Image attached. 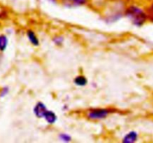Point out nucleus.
I'll return each mask as SVG.
<instances>
[{
  "mask_svg": "<svg viewBox=\"0 0 153 143\" xmlns=\"http://www.w3.org/2000/svg\"><path fill=\"white\" fill-rule=\"evenodd\" d=\"M52 42L57 47H61L64 44L65 37L62 34H55L52 37Z\"/></svg>",
  "mask_w": 153,
  "mask_h": 143,
  "instance_id": "11",
  "label": "nucleus"
},
{
  "mask_svg": "<svg viewBox=\"0 0 153 143\" xmlns=\"http://www.w3.org/2000/svg\"><path fill=\"white\" fill-rule=\"evenodd\" d=\"M25 36H26L27 40H28V41L29 42L31 46H34V47H38L40 46V39L37 36V33L34 30L31 29V28L27 29L26 31H25Z\"/></svg>",
  "mask_w": 153,
  "mask_h": 143,
  "instance_id": "7",
  "label": "nucleus"
},
{
  "mask_svg": "<svg viewBox=\"0 0 153 143\" xmlns=\"http://www.w3.org/2000/svg\"><path fill=\"white\" fill-rule=\"evenodd\" d=\"M10 92V88L7 86H4L0 89V98H4L7 96V94Z\"/></svg>",
  "mask_w": 153,
  "mask_h": 143,
  "instance_id": "14",
  "label": "nucleus"
},
{
  "mask_svg": "<svg viewBox=\"0 0 153 143\" xmlns=\"http://www.w3.org/2000/svg\"><path fill=\"white\" fill-rule=\"evenodd\" d=\"M144 4L149 16V22L153 23V0H144Z\"/></svg>",
  "mask_w": 153,
  "mask_h": 143,
  "instance_id": "10",
  "label": "nucleus"
},
{
  "mask_svg": "<svg viewBox=\"0 0 153 143\" xmlns=\"http://www.w3.org/2000/svg\"><path fill=\"white\" fill-rule=\"evenodd\" d=\"M140 139V134L134 130L128 131L122 137L121 142L123 143H135Z\"/></svg>",
  "mask_w": 153,
  "mask_h": 143,
  "instance_id": "6",
  "label": "nucleus"
},
{
  "mask_svg": "<svg viewBox=\"0 0 153 143\" xmlns=\"http://www.w3.org/2000/svg\"><path fill=\"white\" fill-rule=\"evenodd\" d=\"M92 2V0H59V4L64 8L75 9L88 7Z\"/></svg>",
  "mask_w": 153,
  "mask_h": 143,
  "instance_id": "4",
  "label": "nucleus"
},
{
  "mask_svg": "<svg viewBox=\"0 0 153 143\" xmlns=\"http://www.w3.org/2000/svg\"><path fill=\"white\" fill-rule=\"evenodd\" d=\"M49 110L47 105L41 101H38L32 107V113L34 116L38 119H43L45 113Z\"/></svg>",
  "mask_w": 153,
  "mask_h": 143,
  "instance_id": "5",
  "label": "nucleus"
},
{
  "mask_svg": "<svg viewBox=\"0 0 153 143\" xmlns=\"http://www.w3.org/2000/svg\"><path fill=\"white\" fill-rule=\"evenodd\" d=\"M125 18L136 28H141L149 22V16L144 3L134 0L127 2L124 11Z\"/></svg>",
  "mask_w": 153,
  "mask_h": 143,
  "instance_id": "1",
  "label": "nucleus"
},
{
  "mask_svg": "<svg viewBox=\"0 0 153 143\" xmlns=\"http://www.w3.org/2000/svg\"><path fill=\"white\" fill-rule=\"evenodd\" d=\"M43 121L48 125H54L58 120V116L56 112L52 110H48L43 118Z\"/></svg>",
  "mask_w": 153,
  "mask_h": 143,
  "instance_id": "8",
  "label": "nucleus"
},
{
  "mask_svg": "<svg viewBox=\"0 0 153 143\" xmlns=\"http://www.w3.org/2000/svg\"><path fill=\"white\" fill-rule=\"evenodd\" d=\"M48 3L51 4H53V5H57V4H59V0H46Z\"/></svg>",
  "mask_w": 153,
  "mask_h": 143,
  "instance_id": "15",
  "label": "nucleus"
},
{
  "mask_svg": "<svg viewBox=\"0 0 153 143\" xmlns=\"http://www.w3.org/2000/svg\"><path fill=\"white\" fill-rule=\"evenodd\" d=\"M7 16V12L6 11H1L0 12V19H3Z\"/></svg>",
  "mask_w": 153,
  "mask_h": 143,
  "instance_id": "16",
  "label": "nucleus"
},
{
  "mask_svg": "<svg viewBox=\"0 0 153 143\" xmlns=\"http://www.w3.org/2000/svg\"><path fill=\"white\" fill-rule=\"evenodd\" d=\"M127 1L126 0H111L106 5L102 13L101 19L106 25H112L125 18L124 11Z\"/></svg>",
  "mask_w": 153,
  "mask_h": 143,
  "instance_id": "2",
  "label": "nucleus"
},
{
  "mask_svg": "<svg viewBox=\"0 0 153 143\" xmlns=\"http://www.w3.org/2000/svg\"><path fill=\"white\" fill-rule=\"evenodd\" d=\"M58 139L60 142L64 143H70L73 141V136L67 132H61L58 135Z\"/></svg>",
  "mask_w": 153,
  "mask_h": 143,
  "instance_id": "12",
  "label": "nucleus"
},
{
  "mask_svg": "<svg viewBox=\"0 0 153 143\" xmlns=\"http://www.w3.org/2000/svg\"><path fill=\"white\" fill-rule=\"evenodd\" d=\"M118 112L114 107H91L84 112V116L90 122H101Z\"/></svg>",
  "mask_w": 153,
  "mask_h": 143,
  "instance_id": "3",
  "label": "nucleus"
},
{
  "mask_svg": "<svg viewBox=\"0 0 153 143\" xmlns=\"http://www.w3.org/2000/svg\"><path fill=\"white\" fill-rule=\"evenodd\" d=\"M73 82L76 86L85 87V86H86L88 84V79L85 74H79L75 76L73 80Z\"/></svg>",
  "mask_w": 153,
  "mask_h": 143,
  "instance_id": "9",
  "label": "nucleus"
},
{
  "mask_svg": "<svg viewBox=\"0 0 153 143\" xmlns=\"http://www.w3.org/2000/svg\"><path fill=\"white\" fill-rule=\"evenodd\" d=\"M62 110H64V111H67V110H69V107L67 105V104H64L62 107Z\"/></svg>",
  "mask_w": 153,
  "mask_h": 143,
  "instance_id": "17",
  "label": "nucleus"
},
{
  "mask_svg": "<svg viewBox=\"0 0 153 143\" xmlns=\"http://www.w3.org/2000/svg\"><path fill=\"white\" fill-rule=\"evenodd\" d=\"M8 38L5 34H0V52L6 50L8 46Z\"/></svg>",
  "mask_w": 153,
  "mask_h": 143,
  "instance_id": "13",
  "label": "nucleus"
}]
</instances>
